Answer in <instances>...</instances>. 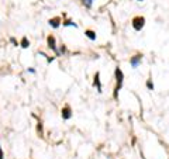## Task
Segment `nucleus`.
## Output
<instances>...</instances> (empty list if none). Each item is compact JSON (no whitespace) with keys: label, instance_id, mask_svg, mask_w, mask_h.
Masks as SVG:
<instances>
[{"label":"nucleus","instance_id":"9d476101","mask_svg":"<svg viewBox=\"0 0 169 159\" xmlns=\"http://www.w3.org/2000/svg\"><path fill=\"white\" fill-rule=\"evenodd\" d=\"M62 25H65V27H75V28H78V24L73 23L72 20H66V21H62Z\"/></svg>","mask_w":169,"mask_h":159},{"label":"nucleus","instance_id":"4468645a","mask_svg":"<svg viewBox=\"0 0 169 159\" xmlns=\"http://www.w3.org/2000/svg\"><path fill=\"white\" fill-rule=\"evenodd\" d=\"M0 159H5V152L2 149V145H0Z\"/></svg>","mask_w":169,"mask_h":159},{"label":"nucleus","instance_id":"7ed1b4c3","mask_svg":"<svg viewBox=\"0 0 169 159\" xmlns=\"http://www.w3.org/2000/svg\"><path fill=\"white\" fill-rule=\"evenodd\" d=\"M61 116H62L64 120H69V118H72L73 113H72V110H71V107H69L68 104L62 107V110H61Z\"/></svg>","mask_w":169,"mask_h":159},{"label":"nucleus","instance_id":"20e7f679","mask_svg":"<svg viewBox=\"0 0 169 159\" xmlns=\"http://www.w3.org/2000/svg\"><path fill=\"white\" fill-rule=\"evenodd\" d=\"M47 44H48V48H51V51H54L55 54H58V49H56V41H55L54 35H48V38H47Z\"/></svg>","mask_w":169,"mask_h":159},{"label":"nucleus","instance_id":"ddd939ff","mask_svg":"<svg viewBox=\"0 0 169 159\" xmlns=\"http://www.w3.org/2000/svg\"><path fill=\"white\" fill-rule=\"evenodd\" d=\"M10 42L13 44L14 47H18V45H20V42H18V41H17V40H16V38H14V37H10Z\"/></svg>","mask_w":169,"mask_h":159},{"label":"nucleus","instance_id":"6e6552de","mask_svg":"<svg viewBox=\"0 0 169 159\" xmlns=\"http://www.w3.org/2000/svg\"><path fill=\"white\" fill-rule=\"evenodd\" d=\"M85 35H86L89 40H92V41H96V33H95V31H92V30H86V31H85Z\"/></svg>","mask_w":169,"mask_h":159},{"label":"nucleus","instance_id":"f8f14e48","mask_svg":"<svg viewBox=\"0 0 169 159\" xmlns=\"http://www.w3.org/2000/svg\"><path fill=\"white\" fill-rule=\"evenodd\" d=\"M146 87H148L149 90H154V83H152V79L146 80Z\"/></svg>","mask_w":169,"mask_h":159},{"label":"nucleus","instance_id":"f03ea898","mask_svg":"<svg viewBox=\"0 0 169 159\" xmlns=\"http://www.w3.org/2000/svg\"><path fill=\"white\" fill-rule=\"evenodd\" d=\"M145 25V19L141 17V16H137V17H134L133 19V28L135 31H141L142 28Z\"/></svg>","mask_w":169,"mask_h":159},{"label":"nucleus","instance_id":"39448f33","mask_svg":"<svg viewBox=\"0 0 169 159\" xmlns=\"http://www.w3.org/2000/svg\"><path fill=\"white\" fill-rule=\"evenodd\" d=\"M141 61H142V55H140V54H138V55H134L133 58L130 59V63H131V66L135 69V68H138V66H140Z\"/></svg>","mask_w":169,"mask_h":159},{"label":"nucleus","instance_id":"f257e3e1","mask_svg":"<svg viewBox=\"0 0 169 159\" xmlns=\"http://www.w3.org/2000/svg\"><path fill=\"white\" fill-rule=\"evenodd\" d=\"M114 76H116V80H117V86H116V89H114V99H117V96H119V90L123 87V82H124L123 70L120 69V68H116Z\"/></svg>","mask_w":169,"mask_h":159},{"label":"nucleus","instance_id":"9b49d317","mask_svg":"<svg viewBox=\"0 0 169 159\" xmlns=\"http://www.w3.org/2000/svg\"><path fill=\"white\" fill-rule=\"evenodd\" d=\"M83 1V4H85V7H87V9H90L92 4H93V1L95 0H82Z\"/></svg>","mask_w":169,"mask_h":159},{"label":"nucleus","instance_id":"0eeeda50","mask_svg":"<svg viewBox=\"0 0 169 159\" xmlns=\"http://www.w3.org/2000/svg\"><path fill=\"white\" fill-rule=\"evenodd\" d=\"M93 84L97 87V92L99 93H101L103 90H101V83H100V73L99 72H96V75H95V80H93Z\"/></svg>","mask_w":169,"mask_h":159},{"label":"nucleus","instance_id":"1a4fd4ad","mask_svg":"<svg viewBox=\"0 0 169 159\" xmlns=\"http://www.w3.org/2000/svg\"><path fill=\"white\" fill-rule=\"evenodd\" d=\"M20 47L24 48V49H27V48L30 47V41H28L27 37H23V38H21V41H20Z\"/></svg>","mask_w":169,"mask_h":159},{"label":"nucleus","instance_id":"423d86ee","mask_svg":"<svg viewBox=\"0 0 169 159\" xmlns=\"http://www.w3.org/2000/svg\"><path fill=\"white\" fill-rule=\"evenodd\" d=\"M48 23H50V25L52 28H59V25L62 24V19H61V17H54V19H51Z\"/></svg>","mask_w":169,"mask_h":159},{"label":"nucleus","instance_id":"dca6fc26","mask_svg":"<svg viewBox=\"0 0 169 159\" xmlns=\"http://www.w3.org/2000/svg\"><path fill=\"white\" fill-rule=\"evenodd\" d=\"M28 72H30V73H35V70L32 69V68H30V69H28Z\"/></svg>","mask_w":169,"mask_h":159},{"label":"nucleus","instance_id":"2eb2a0df","mask_svg":"<svg viewBox=\"0 0 169 159\" xmlns=\"http://www.w3.org/2000/svg\"><path fill=\"white\" fill-rule=\"evenodd\" d=\"M37 128H38V132L41 134V132H42V124H41V122H38V127H37Z\"/></svg>","mask_w":169,"mask_h":159}]
</instances>
